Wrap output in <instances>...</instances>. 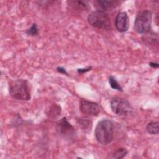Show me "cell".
I'll return each instance as SVG.
<instances>
[{
    "instance_id": "1",
    "label": "cell",
    "mask_w": 159,
    "mask_h": 159,
    "mask_svg": "<svg viewBox=\"0 0 159 159\" xmlns=\"http://www.w3.org/2000/svg\"><path fill=\"white\" fill-rule=\"evenodd\" d=\"M10 95L15 99L28 101L30 99V91L29 83L24 79H17L9 83Z\"/></svg>"
},
{
    "instance_id": "2",
    "label": "cell",
    "mask_w": 159,
    "mask_h": 159,
    "mask_svg": "<svg viewBox=\"0 0 159 159\" xmlns=\"http://www.w3.org/2000/svg\"><path fill=\"white\" fill-rule=\"evenodd\" d=\"M113 124L109 120L99 121L95 129V137L97 141L102 145L110 143L113 139Z\"/></svg>"
},
{
    "instance_id": "3",
    "label": "cell",
    "mask_w": 159,
    "mask_h": 159,
    "mask_svg": "<svg viewBox=\"0 0 159 159\" xmlns=\"http://www.w3.org/2000/svg\"><path fill=\"white\" fill-rule=\"evenodd\" d=\"M88 21L93 27L98 29H109L111 27L110 18L103 11L98 10L92 12L88 16Z\"/></svg>"
},
{
    "instance_id": "4",
    "label": "cell",
    "mask_w": 159,
    "mask_h": 159,
    "mask_svg": "<svg viewBox=\"0 0 159 159\" xmlns=\"http://www.w3.org/2000/svg\"><path fill=\"white\" fill-rule=\"evenodd\" d=\"M152 14L148 10L140 12L136 17L134 29L138 33L145 34L149 32L152 24Z\"/></svg>"
},
{
    "instance_id": "5",
    "label": "cell",
    "mask_w": 159,
    "mask_h": 159,
    "mask_svg": "<svg viewBox=\"0 0 159 159\" xmlns=\"http://www.w3.org/2000/svg\"><path fill=\"white\" fill-rule=\"evenodd\" d=\"M110 106L112 112L120 116H125L129 114L133 109L132 106L127 100L119 97L112 98Z\"/></svg>"
},
{
    "instance_id": "6",
    "label": "cell",
    "mask_w": 159,
    "mask_h": 159,
    "mask_svg": "<svg viewBox=\"0 0 159 159\" xmlns=\"http://www.w3.org/2000/svg\"><path fill=\"white\" fill-rule=\"evenodd\" d=\"M57 130L61 136L68 139H73L75 135L74 127L68 122L66 117L62 118L58 122Z\"/></svg>"
},
{
    "instance_id": "7",
    "label": "cell",
    "mask_w": 159,
    "mask_h": 159,
    "mask_svg": "<svg viewBox=\"0 0 159 159\" xmlns=\"http://www.w3.org/2000/svg\"><path fill=\"white\" fill-rule=\"evenodd\" d=\"M80 111L85 116H98L100 112V107L96 102L82 99L80 101Z\"/></svg>"
},
{
    "instance_id": "8",
    "label": "cell",
    "mask_w": 159,
    "mask_h": 159,
    "mask_svg": "<svg viewBox=\"0 0 159 159\" xmlns=\"http://www.w3.org/2000/svg\"><path fill=\"white\" fill-rule=\"evenodd\" d=\"M129 22L127 14L125 12L118 13L115 19V26L118 31L124 32L129 29Z\"/></svg>"
},
{
    "instance_id": "9",
    "label": "cell",
    "mask_w": 159,
    "mask_h": 159,
    "mask_svg": "<svg viewBox=\"0 0 159 159\" xmlns=\"http://www.w3.org/2000/svg\"><path fill=\"white\" fill-rule=\"evenodd\" d=\"M98 6L104 11H111L116 8L119 4L120 1L117 0H99L97 1Z\"/></svg>"
},
{
    "instance_id": "10",
    "label": "cell",
    "mask_w": 159,
    "mask_h": 159,
    "mask_svg": "<svg viewBox=\"0 0 159 159\" xmlns=\"http://www.w3.org/2000/svg\"><path fill=\"white\" fill-rule=\"evenodd\" d=\"M146 130L150 135H157L158 134V122H152L147 124Z\"/></svg>"
},
{
    "instance_id": "11",
    "label": "cell",
    "mask_w": 159,
    "mask_h": 159,
    "mask_svg": "<svg viewBox=\"0 0 159 159\" xmlns=\"http://www.w3.org/2000/svg\"><path fill=\"white\" fill-rule=\"evenodd\" d=\"M127 153V150L124 148L117 149L112 155V158L116 159H121L124 158Z\"/></svg>"
},
{
    "instance_id": "12",
    "label": "cell",
    "mask_w": 159,
    "mask_h": 159,
    "mask_svg": "<svg viewBox=\"0 0 159 159\" xmlns=\"http://www.w3.org/2000/svg\"><path fill=\"white\" fill-rule=\"evenodd\" d=\"M109 83L110 84L111 87L112 89H116L120 91H122V87L120 86V84L118 83V82L116 80V79L112 76H110L109 77Z\"/></svg>"
},
{
    "instance_id": "13",
    "label": "cell",
    "mask_w": 159,
    "mask_h": 159,
    "mask_svg": "<svg viewBox=\"0 0 159 159\" xmlns=\"http://www.w3.org/2000/svg\"><path fill=\"white\" fill-rule=\"evenodd\" d=\"M60 112H61V109L59 106H57V105L53 106L50 109V112H49L50 117L55 118L57 116H58L60 114Z\"/></svg>"
},
{
    "instance_id": "14",
    "label": "cell",
    "mask_w": 159,
    "mask_h": 159,
    "mask_svg": "<svg viewBox=\"0 0 159 159\" xmlns=\"http://www.w3.org/2000/svg\"><path fill=\"white\" fill-rule=\"evenodd\" d=\"M78 124L83 130H86L91 125V121L88 119H80L78 120Z\"/></svg>"
},
{
    "instance_id": "15",
    "label": "cell",
    "mask_w": 159,
    "mask_h": 159,
    "mask_svg": "<svg viewBox=\"0 0 159 159\" xmlns=\"http://www.w3.org/2000/svg\"><path fill=\"white\" fill-rule=\"evenodd\" d=\"M26 33L30 36H35V35H37L39 33V30H38L37 24H33L32 25V26L27 30Z\"/></svg>"
},
{
    "instance_id": "16",
    "label": "cell",
    "mask_w": 159,
    "mask_h": 159,
    "mask_svg": "<svg viewBox=\"0 0 159 159\" xmlns=\"http://www.w3.org/2000/svg\"><path fill=\"white\" fill-rule=\"evenodd\" d=\"M92 68L91 66H89L88 68H80V69H78V72L79 73H86L87 71H89L91 70V69Z\"/></svg>"
},
{
    "instance_id": "17",
    "label": "cell",
    "mask_w": 159,
    "mask_h": 159,
    "mask_svg": "<svg viewBox=\"0 0 159 159\" xmlns=\"http://www.w3.org/2000/svg\"><path fill=\"white\" fill-rule=\"evenodd\" d=\"M57 71L60 73H63V74H65V75H68V73L66 72V70L62 67H60V66H58L57 68Z\"/></svg>"
},
{
    "instance_id": "18",
    "label": "cell",
    "mask_w": 159,
    "mask_h": 159,
    "mask_svg": "<svg viewBox=\"0 0 159 159\" xmlns=\"http://www.w3.org/2000/svg\"><path fill=\"white\" fill-rule=\"evenodd\" d=\"M150 66H151L153 68H158V64L157 63H153V62H150Z\"/></svg>"
}]
</instances>
